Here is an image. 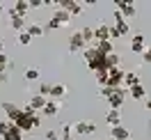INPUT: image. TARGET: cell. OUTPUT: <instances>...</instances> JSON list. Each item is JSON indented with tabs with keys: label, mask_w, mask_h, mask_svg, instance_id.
Wrapping results in <instances>:
<instances>
[{
	"label": "cell",
	"mask_w": 151,
	"mask_h": 140,
	"mask_svg": "<svg viewBox=\"0 0 151 140\" xmlns=\"http://www.w3.org/2000/svg\"><path fill=\"white\" fill-rule=\"evenodd\" d=\"M12 124H14V126H19V129L25 133V131H35V129H39L41 120L37 117V112L32 110L30 106H25V108L21 110V115H19V117H16L14 122H12Z\"/></svg>",
	"instance_id": "obj_1"
},
{
	"label": "cell",
	"mask_w": 151,
	"mask_h": 140,
	"mask_svg": "<svg viewBox=\"0 0 151 140\" xmlns=\"http://www.w3.org/2000/svg\"><path fill=\"white\" fill-rule=\"evenodd\" d=\"M83 57H85L87 67H89L94 74L96 71H108V67H105V55H101L94 46H87L85 51H83Z\"/></svg>",
	"instance_id": "obj_2"
},
{
	"label": "cell",
	"mask_w": 151,
	"mask_h": 140,
	"mask_svg": "<svg viewBox=\"0 0 151 140\" xmlns=\"http://www.w3.org/2000/svg\"><path fill=\"white\" fill-rule=\"evenodd\" d=\"M126 94H128V90L126 87H110V94L105 96L108 99V106H110V110H119L124 106V101H126Z\"/></svg>",
	"instance_id": "obj_3"
},
{
	"label": "cell",
	"mask_w": 151,
	"mask_h": 140,
	"mask_svg": "<svg viewBox=\"0 0 151 140\" xmlns=\"http://www.w3.org/2000/svg\"><path fill=\"white\" fill-rule=\"evenodd\" d=\"M124 74L126 71H122L119 67H114V69H108V83H105V87H124Z\"/></svg>",
	"instance_id": "obj_4"
},
{
	"label": "cell",
	"mask_w": 151,
	"mask_h": 140,
	"mask_svg": "<svg viewBox=\"0 0 151 140\" xmlns=\"http://www.w3.org/2000/svg\"><path fill=\"white\" fill-rule=\"evenodd\" d=\"M57 7H60V9H64V12H69L71 16H78V14L83 12V5H80V2H76V0H60V2H57Z\"/></svg>",
	"instance_id": "obj_5"
},
{
	"label": "cell",
	"mask_w": 151,
	"mask_h": 140,
	"mask_svg": "<svg viewBox=\"0 0 151 140\" xmlns=\"http://www.w3.org/2000/svg\"><path fill=\"white\" fill-rule=\"evenodd\" d=\"M114 30L119 32V37H126V35L131 32V25H128V21L124 19L119 12H114Z\"/></svg>",
	"instance_id": "obj_6"
},
{
	"label": "cell",
	"mask_w": 151,
	"mask_h": 140,
	"mask_svg": "<svg viewBox=\"0 0 151 140\" xmlns=\"http://www.w3.org/2000/svg\"><path fill=\"white\" fill-rule=\"evenodd\" d=\"M73 131L78 136H92V133H96V124L94 122H76Z\"/></svg>",
	"instance_id": "obj_7"
},
{
	"label": "cell",
	"mask_w": 151,
	"mask_h": 140,
	"mask_svg": "<svg viewBox=\"0 0 151 140\" xmlns=\"http://www.w3.org/2000/svg\"><path fill=\"white\" fill-rule=\"evenodd\" d=\"M87 44H85V39H83V35L80 32H73L71 37H69V51L71 53H76V51H85Z\"/></svg>",
	"instance_id": "obj_8"
},
{
	"label": "cell",
	"mask_w": 151,
	"mask_h": 140,
	"mask_svg": "<svg viewBox=\"0 0 151 140\" xmlns=\"http://www.w3.org/2000/svg\"><path fill=\"white\" fill-rule=\"evenodd\" d=\"M0 108H2V110L7 112V122H14V120H16V117L21 115V110H23V108H19L16 103H9V101L0 103Z\"/></svg>",
	"instance_id": "obj_9"
},
{
	"label": "cell",
	"mask_w": 151,
	"mask_h": 140,
	"mask_svg": "<svg viewBox=\"0 0 151 140\" xmlns=\"http://www.w3.org/2000/svg\"><path fill=\"white\" fill-rule=\"evenodd\" d=\"M110 39V25L108 23H99L94 28V41H108Z\"/></svg>",
	"instance_id": "obj_10"
},
{
	"label": "cell",
	"mask_w": 151,
	"mask_h": 140,
	"mask_svg": "<svg viewBox=\"0 0 151 140\" xmlns=\"http://www.w3.org/2000/svg\"><path fill=\"white\" fill-rule=\"evenodd\" d=\"M114 5H117V12L122 14L124 19H133V16H135V7H133L131 2H124V0H117Z\"/></svg>",
	"instance_id": "obj_11"
},
{
	"label": "cell",
	"mask_w": 151,
	"mask_h": 140,
	"mask_svg": "<svg viewBox=\"0 0 151 140\" xmlns=\"http://www.w3.org/2000/svg\"><path fill=\"white\" fill-rule=\"evenodd\" d=\"M110 138H114V140H131V131L126 129L124 124H119V126H112V129H110Z\"/></svg>",
	"instance_id": "obj_12"
},
{
	"label": "cell",
	"mask_w": 151,
	"mask_h": 140,
	"mask_svg": "<svg viewBox=\"0 0 151 140\" xmlns=\"http://www.w3.org/2000/svg\"><path fill=\"white\" fill-rule=\"evenodd\" d=\"M144 35H140V32H137V35H133V39H131V51L133 53H137V55H142V53H144Z\"/></svg>",
	"instance_id": "obj_13"
},
{
	"label": "cell",
	"mask_w": 151,
	"mask_h": 140,
	"mask_svg": "<svg viewBox=\"0 0 151 140\" xmlns=\"http://www.w3.org/2000/svg\"><path fill=\"white\" fill-rule=\"evenodd\" d=\"M128 94H131L135 101H144V99H147V90H144V85H142V83L133 85L131 90H128Z\"/></svg>",
	"instance_id": "obj_14"
},
{
	"label": "cell",
	"mask_w": 151,
	"mask_h": 140,
	"mask_svg": "<svg viewBox=\"0 0 151 140\" xmlns=\"http://www.w3.org/2000/svg\"><path fill=\"white\" fill-rule=\"evenodd\" d=\"M12 9H14V14H16V16L25 19V14H28V9H30V2H28V0H16Z\"/></svg>",
	"instance_id": "obj_15"
},
{
	"label": "cell",
	"mask_w": 151,
	"mask_h": 140,
	"mask_svg": "<svg viewBox=\"0 0 151 140\" xmlns=\"http://www.w3.org/2000/svg\"><path fill=\"white\" fill-rule=\"evenodd\" d=\"M57 110H60V103H57L55 99H48V101H46V106L41 108V112H44L46 117H55V115H57Z\"/></svg>",
	"instance_id": "obj_16"
},
{
	"label": "cell",
	"mask_w": 151,
	"mask_h": 140,
	"mask_svg": "<svg viewBox=\"0 0 151 140\" xmlns=\"http://www.w3.org/2000/svg\"><path fill=\"white\" fill-rule=\"evenodd\" d=\"M9 25L14 30H16V32H23V30H25V19H21V16H16V14H14V9H9Z\"/></svg>",
	"instance_id": "obj_17"
},
{
	"label": "cell",
	"mask_w": 151,
	"mask_h": 140,
	"mask_svg": "<svg viewBox=\"0 0 151 140\" xmlns=\"http://www.w3.org/2000/svg\"><path fill=\"white\" fill-rule=\"evenodd\" d=\"M105 122L110 124V129H112V126H119V124H122V112L119 110H108L105 112Z\"/></svg>",
	"instance_id": "obj_18"
},
{
	"label": "cell",
	"mask_w": 151,
	"mask_h": 140,
	"mask_svg": "<svg viewBox=\"0 0 151 140\" xmlns=\"http://www.w3.org/2000/svg\"><path fill=\"white\" fill-rule=\"evenodd\" d=\"M94 48L101 53V55H110V53H114V46H112V41L108 39V41H96Z\"/></svg>",
	"instance_id": "obj_19"
},
{
	"label": "cell",
	"mask_w": 151,
	"mask_h": 140,
	"mask_svg": "<svg viewBox=\"0 0 151 140\" xmlns=\"http://www.w3.org/2000/svg\"><path fill=\"white\" fill-rule=\"evenodd\" d=\"M50 19L55 21L57 25H66V23H69V21H71V14H69V12H64V9H57L55 14H53V16H50Z\"/></svg>",
	"instance_id": "obj_20"
},
{
	"label": "cell",
	"mask_w": 151,
	"mask_h": 140,
	"mask_svg": "<svg viewBox=\"0 0 151 140\" xmlns=\"http://www.w3.org/2000/svg\"><path fill=\"white\" fill-rule=\"evenodd\" d=\"M46 101H48L46 96H41V94H35V96L30 99V103H28V106H30V108H32L35 112H37V110H41V108L46 106Z\"/></svg>",
	"instance_id": "obj_21"
},
{
	"label": "cell",
	"mask_w": 151,
	"mask_h": 140,
	"mask_svg": "<svg viewBox=\"0 0 151 140\" xmlns=\"http://www.w3.org/2000/svg\"><path fill=\"white\" fill-rule=\"evenodd\" d=\"M2 138H5V140H23V131H21L19 126L9 124V129H7V133H5Z\"/></svg>",
	"instance_id": "obj_22"
},
{
	"label": "cell",
	"mask_w": 151,
	"mask_h": 140,
	"mask_svg": "<svg viewBox=\"0 0 151 140\" xmlns=\"http://www.w3.org/2000/svg\"><path fill=\"white\" fill-rule=\"evenodd\" d=\"M137 83H142V81H140V76L135 74V71H126V74H124V85H126V90H131L133 85H137Z\"/></svg>",
	"instance_id": "obj_23"
},
{
	"label": "cell",
	"mask_w": 151,
	"mask_h": 140,
	"mask_svg": "<svg viewBox=\"0 0 151 140\" xmlns=\"http://www.w3.org/2000/svg\"><path fill=\"white\" fill-rule=\"evenodd\" d=\"M66 94V87L64 85H50V99H62V96H64Z\"/></svg>",
	"instance_id": "obj_24"
},
{
	"label": "cell",
	"mask_w": 151,
	"mask_h": 140,
	"mask_svg": "<svg viewBox=\"0 0 151 140\" xmlns=\"http://www.w3.org/2000/svg\"><path fill=\"white\" fill-rule=\"evenodd\" d=\"M25 32H28L30 37H41V35H44V28H41V25H37V23H32V25H28V28H25Z\"/></svg>",
	"instance_id": "obj_25"
},
{
	"label": "cell",
	"mask_w": 151,
	"mask_h": 140,
	"mask_svg": "<svg viewBox=\"0 0 151 140\" xmlns=\"http://www.w3.org/2000/svg\"><path fill=\"white\" fill-rule=\"evenodd\" d=\"M105 67H108V69H114V67H119V55H117V53H110V55H105Z\"/></svg>",
	"instance_id": "obj_26"
},
{
	"label": "cell",
	"mask_w": 151,
	"mask_h": 140,
	"mask_svg": "<svg viewBox=\"0 0 151 140\" xmlns=\"http://www.w3.org/2000/svg\"><path fill=\"white\" fill-rule=\"evenodd\" d=\"M80 35H83V39H85L87 46L94 41V28H83V30H80Z\"/></svg>",
	"instance_id": "obj_27"
},
{
	"label": "cell",
	"mask_w": 151,
	"mask_h": 140,
	"mask_svg": "<svg viewBox=\"0 0 151 140\" xmlns=\"http://www.w3.org/2000/svg\"><path fill=\"white\" fill-rule=\"evenodd\" d=\"M39 78V69L37 67H28L25 69V81H37Z\"/></svg>",
	"instance_id": "obj_28"
},
{
	"label": "cell",
	"mask_w": 151,
	"mask_h": 140,
	"mask_svg": "<svg viewBox=\"0 0 151 140\" xmlns=\"http://www.w3.org/2000/svg\"><path fill=\"white\" fill-rule=\"evenodd\" d=\"M30 41H32V37H30L25 30H23V32H19V44H21V46H30Z\"/></svg>",
	"instance_id": "obj_29"
},
{
	"label": "cell",
	"mask_w": 151,
	"mask_h": 140,
	"mask_svg": "<svg viewBox=\"0 0 151 140\" xmlns=\"http://www.w3.org/2000/svg\"><path fill=\"white\" fill-rule=\"evenodd\" d=\"M60 140H71V126H69V124H62V131H60Z\"/></svg>",
	"instance_id": "obj_30"
},
{
	"label": "cell",
	"mask_w": 151,
	"mask_h": 140,
	"mask_svg": "<svg viewBox=\"0 0 151 140\" xmlns=\"http://www.w3.org/2000/svg\"><path fill=\"white\" fill-rule=\"evenodd\" d=\"M96 83L101 85V87H105V83H108V71H96Z\"/></svg>",
	"instance_id": "obj_31"
},
{
	"label": "cell",
	"mask_w": 151,
	"mask_h": 140,
	"mask_svg": "<svg viewBox=\"0 0 151 140\" xmlns=\"http://www.w3.org/2000/svg\"><path fill=\"white\" fill-rule=\"evenodd\" d=\"M7 67H9V60H7L5 53H0V74H5V71H7Z\"/></svg>",
	"instance_id": "obj_32"
},
{
	"label": "cell",
	"mask_w": 151,
	"mask_h": 140,
	"mask_svg": "<svg viewBox=\"0 0 151 140\" xmlns=\"http://www.w3.org/2000/svg\"><path fill=\"white\" fill-rule=\"evenodd\" d=\"M39 94H41V96H50V83H41L39 85Z\"/></svg>",
	"instance_id": "obj_33"
},
{
	"label": "cell",
	"mask_w": 151,
	"mask_h": 140,
	"mask_svg": "<svg viewBox=\"0 0 151 140\" xmlns=\"http://www.w3.org/2000/svg\"><path fill=\"white\" fill-rule=\"evenodd\" d=\"M142 62H144V65H151V46L144 48V53H142Z\"/></svg>",
	"instance_id": "obj_34"
},
{
	"label": "cell",
	"mask_w": 151,
	"mask_h": 140,
	"mask_svg": "<svg viewBox=\"0 0 151 140\" xmlns=\"http://www.w3.org/2000/svg\"><path fill=\"white\" fill-rule=\"evenodd\" d=\"M9 124H12V122H7V120H2V122H0V136H5V133H7Z\"/></svg>",
	"instance_id": "obj_35"
},
{
	"label": "cell",
	"mask_w": 151,
	"mask_h": 140,
	"mask_svg": "<svg viewBox=\"0 0 151 140\" xmlns=\"http://www.w3.org/2000/svg\"><path fill=\"white\" fill-rule=\"evenodd\" d=\"M46 140H60V133L57 131H46Z\"/></svg>",
	"instance_id": "obj_36"
},
{
	"label": "cell",
	"mask_w": 151,
	"mask_h": 140,
	"mask_svg": "<svg viewBox=\"0 0 151 140\" xmlns=\"http://www.w3.org/2000/svg\"><path fill=\"white\" fill-rule=\"evenodd\" d=\"M117 37H119V32L114 30V25H110V41H112V39H117Z\"/></svg>",
	"instance_id": "obj_37"
},
{
	"label": "cell",
	"mask_w": 151,
	"mask_h": 140,
	"mask_svg": "<svg viewBox=\"0 0 151 140\" xmlns=\"http://www.w3.org/2000/svg\"><path fill=\"white\" fill-rule=\"evenodd\" d=\"M41 5H44L41 0H30V9H35V7H41Z\"/></svg>",
	"instance_id": "obj_38"
},
{
	"label": "cell",
	"mask_w": 151,
	"mask_h": 140,
	"mask_svg": "<svg viewBox=\"0 0 151 140\" xmlns=\"http://www.w3.org/2000/svg\"><path fill=\"white\" fill-rule=\"evenodd\" d=\"M46 28H48V30H55V28H60V25H57V23H55V21H53V19H50V21H48V25H46Z\"/></svg>",
	"instance_id": "obj_39"
},
{
	"label": "cell",
	"mask_w": 151,
	"mask_h": 140,
	"mask_svg": "<svg viewBox=\"0 0 151 140\" xmlns=\"http://www.w3.org/2000/svg\"><path fill=\"white\" fill-rule=\"evenodd\" d=\"M144 106H147V110H151V99H147V101H144Z\"/></svg>",
	"instance_id": "obj_40"
},
{
	"label": "cell",
	"mask_w": 151,
	"mask_h": 140,
	"mask_svg": "<svg viewBox=\"0 0 151 140\" xmlns=\"http://www.w3.org/2000/svg\"><path fill=\"white\" fill-rule=\"evenodd\" d=\"M0 53H5V41L0 39Z\"/></svg>",
	"instance_id": "obj_41"
},
{
	"label": "cell",
	"mask_w": 151,
	"mask_h": 140,
	"mask_svg": "<svg viewBox=\"0 0 151 140\" xmlns=\"http://www.w3.org/2000/svg\"><path fill=\"white\" fill-rule=\"evenodd\" d=\"M149 129H151V117H149Z\"/></svg>",
	"instance_id": "obj_42"
},
{
	"label": "cell",
	"mask_w": 151,
	"mask_h": 140,
	"mask_svg": "<svg viewBox=\"0 0 151 140\" xmlns=\"http://www.w3.org/2000/svg\"><path fill=\"white\" fill-rule=\"evenodd\" d=\"M0 12H2V2H0Z\"/></svg>",
	"instance_id": "obj_43"
}]
</instances>
